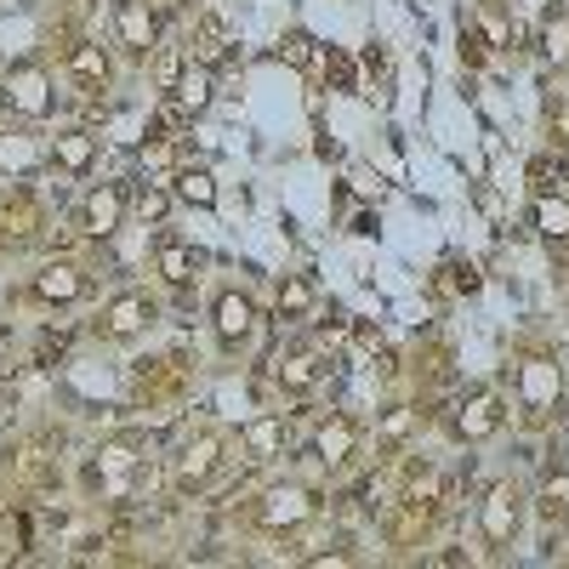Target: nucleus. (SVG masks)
Instances as JSON below:
<instances>
[{"mask_svg": "<svg viewBox=\"0 0 569 569\" xmlns=\"http://www.w3.org/2000/svg\"><path fill=\"white\" fill-rule=\"evenodd\" d=\"M160 74H166V91H171V114L177 120H194V114H206L211 109V91H217V69H206L200 58H166L160 63Z\"/></svg>", "mask_w": 569, "mask_h": 569, "instance_id": "f257e3e1", "label": "nucleus"}, {"mask_svg": "<svg viewBox=\"0 0 569 569\" xmlns=\"http://www.w3.org/2000/svg\"><path fill=\"white\" fill-rule=\"evenodd\" d=\"M558 399H563L558 365H552L547 353H530L525 365H518V410H525V421H530V427H547L552 410H558Z\"/></svg>", "mask_w": 569, "mask_h": 569, "instance_id": "f03ea898", "label": "nucleus"}, {"mask_svg": "<svg viewBox=\"0 0 569 569\" xmlns=\"http://www.w3.org/2000/svg\"><path fill=\"white\" fill-rule=\"evenodd\" d=\"M222 467V433H200V439H188L171 461V490L177 496H194L211 485V472Z\"/></svg>", "mask_w": 569, "mask_h": 569, "instance_id": "7ed1b4c3", "label": "nucleus"}, {"mask_svg": "<svg viewBox=\"0 0 569 569\" xmlns=\"http://www.w3.org/2000/svg\"><path fill=\"white\" fill-rule=\"evenodd\" d=\"M0 91H7V109L23 114V120H46L58 109L52 80H46V69H34V63H12L7 80H0Z\"/></svg>", "mask_w": 569, "mask_h": 569, "instance_id": "20e7f679", "label": "nucleus"}, {"mask_svg": "<svg viewBox=\"0 0 569 569\" xmlns=\"http://www.w3.org/2000/svg\"><path fill=\"white\" fill-rule=\"evenodd\" d=\"M518 525H525V496H518V485H512V479L490 485V496L479 501V530H485V541H490V547H512Z\"/></svg>", "mask_w": 569, "mask_h": 569, "instance_id": "39448f33", "label": "nucleus"}, {"mask_svg": "<svg viewBox=\"0 0 569 569\" xmlns=\"http://www.w3.org/2000/svg\"><path fill=\"white\" fill-rule=\"evenodd\" d=\"M313 490H302V485H273L262 501H257V530H268V536H279V530H297V525H308L313 518Z\"/></svg>", "mask_w": 569, "mask_h": 569, "instance_id": "423d86ee", "label": "nucleus"}, {"mask_svg": "<svg viewBox=\"0 0 569 569\" xmlns=\"http://www.w3.org/2000/svg\"><path fill=\"white\" fill-rule=\"evenodd\" d=\"M160 319V308H154V297L149 291H120L109 308H103V337L109 342H131V337H142V330H149Z\"/></svg>", "mask_w": 569, "mask_h": 569, "instance_id": "0eeeda50", "label": "nucleus"}, {"mask_svg": "<svg viewBox=\"0 0 569 569\" xmlns=\"http://www.w3.org/2000/svg\"><path fill=\"white\" fill-rule=\"evenodd\" d=\"M114 40L126 46L131 58H154L160 18H154L149 0H114Z\"/></svg>", "mask_w": 569, "mask_h": 569, "instance_id": "6e6552de", "label": "nucleus"}, {"mask_svg": "<svg viewBox=\"0 0 569 569\" xmlns=\"http://www.w3.org/2000/svg\"><path fill=\"white\" fill-rule=\"evenodd\" d=\"M501 421H507L501 393L472 388V393L461 399V410H456V433H461L467 445H485V439H496V433H501Z\"/></svg>", "mask_w": 569, "mask_h": 569, "instance_id": "1a4fd4ad", "label": "nucleus"}, {"mask_svg": "<svg viewBox=\"0 0 569 569\" xmlns=\"http://www.w3.org/2000/svg\"><path fill=\"white\" fill-rule=\"evenodd\" d=\"M63 69H69V80H74V91H80V98H103V91H109V80H114V69H109V52H103L98 40H80V46H69Z\"/></svg>", "mask_w": 569, "mask_h": 569, "instance_id": "9d476101", "label": "nucleus"}, {"mask_svg": "<svg viewBox=\"0 0 569 569\" xmlns=\"http://www.w3.org/2000/svg\"><path fill=\"white\" fill-rule=\"evenodd\" d=\"M120 222H126V182L91 188L86 206H80V228L91 233V240H109V233H120Z\"/></svg>", "mask_w": 569, "mask_h": 569, "instance_id": "9b49d317", "label": "nucleus"}, {"mask_svg": "<svg viewBox=\"0 0 569 569\" xmlns=\"http://www.w3.org/2000/svg\"><path fill=\"white\" fill-rule=\"evenodd\" d=\"M251 330H257V302L246 291H222L217 297V342L240 348V342H251Z\"/></svg>", "mask_w": 569, "mask_h": 569, "instance_id": "f8f14e48", "label": "nucleus"}, {"mask_svg": "<svg viewBox=\"0 0 569 569\" xmlns=\"http://www.w3.org/2000/svg\"><path fill=\"white\" fill-rule=\"evenodd\" d=\"M154 268H160L166 284H177V291H182V284L200 279V251L188 246V240H177V233H160V240H154Z\"/></svg>", "mask_w": 569, "mask_h": 569, "instance_id": "ddd939ff", "label": "nucleus"}, {"mask_svg": "<svg viewBox=\"0 0 569 569\" xmlns=\"http://www.w3.org/2000/svg\"><path fill=\"white\" fill-rule=\"evenodd\" d=\"M29 291L40 297V302H80L86 297V273L74 268V262H46L40 273H34V284H29Z\"/></svg>", "mask_w": 569, "mask_h": 569, "instance_id": "4468645a", "label": "nucleus"}, {"mask_svg": "<svg viewBox=\"0 0 569 569\" xmlns=\"http://www.w3.org/2000/svg\"><path fill=\"white\" fill-rule=\"evenodd\" d=\"M137 445L131 439H109L103 450H98V485L109 490V496H126L131 490V472H137Z\"/></svg>", "mask_w": 569, "mask_h": 569, "instance_id": "2eb2a0df", "label": "nucleus"}, {"mask_svg": "<svg viewBox=\"0 0 569 569\" xmlns=\"http://www.w3.org/2000/svg\"><path fill=\"white\" fill-rule=\"evenodd\" d=\"M273 376H279L284 393H313V388L325 382V353H319V348H297V353H284V359L273 365Z\"/></svg>", "mask_w": 569, "mask_h": 569, "instance_id": "dca6fc26", "label": "nucleus"}, {"mask_svg": "<svg viewBox=\"0 0 569 569\" xmlns=\"http://www.w3.org/2000/svg\"><path fill=\"white\" fill-rule=\"evenodd\" d=\"M353 450H359V427H353L348 416H330V421H319V433H313V456H319L325 467H342V461H353Z\"/></svg>", "mask_w": 569, "mask_h": 569, "instance_id": "f3484780", "label": "nucleus"}, {"mask_svg": "<svg viewBox=\"0 0 569 569\" xmlns=\"http://www.w3.org/2000/svg\"><path fill=\"white\" fill-rule=\"evenodd\" d=\"M52 166L69 171V177L91 171V166H98V137H91V131H58L52 137Z\"/></svg>", "mask_w": 569, "mask_h": 569, "instance_id": "a211bd4d", "label": "nucleus"}, {"mask_svg": "<svg viewBox=\"0 0 569 569\" xmlns=\"http://www.w3.org/2000/svg\"><path fill=\"white\" fill-rule=\"evenodd\" d=\"M240 439H246L251 461H273V456L291 450V421H284V416H262V421H251V427H246Z\"/></svg>", "mask_w": 569, "mask_h": 569, "instance_id": "6ab92c4d", "label": "nucleus"}, {"mask_svg": "<svg viewBox=\"0 0 569 569\" xmlns=\"http://www.w3.org/2000/svg\"><path fill=\"white\" fill-rule=\"evenodd\" d=\"M273 302H279V319L302 325V319H313V302H319V291H313V279H308V273H284Z\"/></svg>", "mask_w": 569, "mask_h": 569, "instance_id": "aec40b11", "label": "nucleus"}, {"mask_svg": "<svg viewBox=\"0 0 569 569\" xmlns=\"http://www.w3.org/2000/svg\"><path fill=\"white\" fill-rule=\"evenodd\" d=\"M536 518L552 525H569V472H547V485L536 490Z\"/></svg>", "mask_w": 569, "mask_h": 569, "instance_id": "412c9836", "label": "nucleus"}, {"mask_svg": "<svg viewBox=\"0 0 569 569\" xmlns=\"http://www.w3.org/2000/svg\"><path fill=\"white\" fill-rule=\"evenodd\" d=\"M177 200H182V206H200V211H211V206H217V182H211V171H200V166H182V171H177Z\"/></svg>", "mask_w": 569, "mask_h": 569, "instance_id": "4be33fe9", "label": "nucleus"}, {"mask_svg": "<svg viewBox=\"0 0 569 569\" xmlns=\"http://www.w3.org/2000/svg\"><path fill=\"white\" fill-rule=\"evenodd\" d=\"M445 501V472L439 467H421L416 479H410V490H405V507L410 512H433Z\"/></svg>", "mask_w": 569, "mask_h": 569, "instance_id": "5701e85b", "label": "nucleus"}, {"mask_svg": "<svg viewBox=\"0 0 569 569\" xmlns=\"http://www.w3.org/2000/svg\"><path fill=\"white\" fill-rule=\"evenodd\" d=\"M194 58H200L206 69L228 63V29H222V18H206V23H200V34H194Z\"/></svg>", "mask_w": 569, "mask_h": 569, "instance_id": "b1692460", "label": "nucleus"}, {"mask_svg": "<svg viewBox=\"0 0 569 569\" xmlns=\"http://www.w3.org/2000/svg\"><path fill=\"white\" fill-rule=\"evenodd\" d=\"M7 233L12 240H29L34 233V200L29 194H18V206H0V240H7Z\"/></svg>", "mask_w": 569, "mask_h": 569, "instance_id": "393cba45", "label": "nucleus"}, {"mask_svg": "<svg viewBox=\"0 0 569 569\" xmlns=\"http://www.w3.org/2000/svg\"><path fill=\"white\" fill-rule=\"evenodd\" d=\"M536 228L547 233V240H569V200H536Z\"/></svg>", "mask_w": 569, "mask_h": 569, "instance_id": "a878e982", "label": "nucleus"}, {"mask_svg": "<svg viewBox=\"0 0 569 569\" xmlns=\"http://www.w3.org/2000/svg\"><path fill=\"white\" fill-rule=\"evenodd\" d=\"M541 46H547V58L569 69V12H552L547 29H541Z\"/></svg>", "mask_w": 569, "mask_h": 569, "instance_id": "bb28decb", "label": "nucleus"}, {"mask_svg": "<svg viewBox=\"0 0 569 569\" xmlns=\"http://www.w3.org/2000/svg\"><path fill=\"white\" fill-rule=\"evenodd\" d=\"M23 541H29V525H23V518H0V558H18Z\"/></svg>", "mask_w": 569, "mask_h": 569, "instance_id": "cd10ccee", "label": "nucleus"}, {"mask_svg": "<svg viewBox=\"0 0 569 569\" xmlns=\"http://www.w3.org/2000/svg\"><path fill=\"white\" fill-rule=\"evenodd\" d=\"M319 69H325V80L337 86V91H353V63H348L342 52H325V58H319Z\"/></svg>", "mask_w": 569, "mask_h": 569, "instance_id": "c85d7f7f", "label": "nucleus"}, {"mask_svg": "<svg viewBox=\"0 0 569 569\" xmlns=\"http://www.w3.org/2000/svg\"><path fill=\"white\" fill-rule=\"evenodd\" d=\"M279 58L291 63V69H302V63L313 58V40H308V34H284V40H279Z\"/></svg>", "mask_w": 569, "mask_h": 569, "instance_id": "c756f323", "label": "nucleus"}, {"mask_svg": "<svg viewBox=\"0 0 569 569\" xmlns=\"http://www.w3.org/2000/svg\"><path fill=\"white\" fill-rule=\"evenodd\" d=\"M461 63L467 69H485V34H472V29L461 34Z\"/></svg>", "mask_w": 569, "mask_h": 569, "instance_id": "7c9ffc66", "label": "nucleus"}, {"mask_svg": "<svg viewBox=\"0 0 569 569\" xmlns=\"http://www.w3.org/2000/svg\"><path fill=\"white\" fill-rule=\"evenodd\" d=\"M410 421H416V410H388V421H382V439L393 445V439H405L410 433Z\"/></svg>", "mask_w": 569, "mask_h": 569, "instance_id": "2f4dec72", "label": "nucleus"}, {"mask_svg": "<svg viewBox=\"0 0 569 569\" xmlns=\"http://www.w3.org/2000/svg\"><path fill=\"white\" fill-rule=\"evenodd\" d=\"M445 284H450V291H479V273H472V268H461V262H445Z\"/></svg>", "mask_w": 569, "mask_h": 569, "instance_id": "473e14b6", "label": "nucleus"}, {"mask_svg": "<svg viewBox=\"0 0 569 569\" xmlns=\"http://www.w3.org/2000/svg\"><path fill=\"white\" fill-rule=\"evenodd\" d=\"M547 120H552V137H558L563 149H569V98H558V103L547 109Z\"/></svg>", "mask_w": 569, "mask_h": 569, "instance_id": "72a5a7b5", "label": "nucleus"}, {"mask_svg": "<svg viewBox=\"0 0 569 569\" xmlns=\"http://www.w3.org/2000/svg\"><path fill=\"white\" fill-rule=\"evenodd\" d=\"M142 217H149V222L166 217V194H160V188H149V194H142Z\"/></svg>", "mask_w": 569, "mask_h": 569, "instance_id": "f704fd0d", "label": "nucleus"}, {"mask_svg": "<svg viewBox=\"0 0 569 569\" xmlns=\"http://www.w3.org/2000/svg\"><path fill=\"white\" fill-rule=\"evenodd\" d=\"M7 359H12V330L0 325V370H7Z\"/></svg>", "mask_w": 569, "mask_h": 569, "instance_id": "c9c22d12", "label": "nucleus"}]
</instances>
